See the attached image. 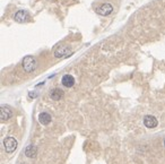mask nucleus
Returning a JSON list of instances; mask_svg holds the SVG:
<instances>
[{
    "instance_id": "obj_6",
    "label": "nucleus",
    "mask_w": 165,
    "mask_h": 164,
    "mask_svg": "<svg viewBox=\"0 0 165 164\" xmlns=\"http://www.w3.org/2000/svg\"><path fill=\"white\" fill-rule=\"evenodd\" d=\"M144 125L146 128L153 129V128H155L158 125V121L154 115H146L144 118Z\"/></svg>"
},
{
    "instance_id": "obj_12",
    "label": "nucleus",
    "mask_w": 165,
    "mask_h": 164,
    "mask_svg": "<svg viewBox=\"0 0 165 164\" xmlns=\"http://www.w3.org/2000/svg\"><path fill=\"white\" fill-rule=\"evenodd\" d=\"M164 145H165V140H164Z\"/></svg>"
},
{
    "instance_id": "obj_10",
    "label": "nucleus",
    "mask_w": 165,
    "mask_h": 164,
    "mask_svg": "<svg viewBox=\"0 0 165 164\" xmlns=\"http://www.w3.org/2000/svg\"><path fill=\"white\" fill-rule=\"evenodd\" d=\"M52 118H51V115L48 113V112H42V113H40L39 114V121L40 123H42L44 126L46 125H49L50 122H51Z\"/></svg>"
},
{
    "instance_id": "obj_5",
    "label": "nucleus",
    "mask_w": 165,
    "mask_h": 164,
    "mask_svg": "<svg viewBox=\"0 0 165 164\" xmlns=\"http://www.w3.org/2000/svg\"><path fill=\"white\" fill-rule=\"evenodd\" d=\"M14 19L17 23H26V22H28L31 19V17H29V15L27 14L26 10H18L14 15Z\"/></svg>"
},
{
    "instance_id": "obj_4",
    "label": "nucleus",
    "mask_w": 165,
    "mask_h": 164,
    "mask_svg": "<svg viewBox=\"0 0 165 164\" xmlns=\"http://www.w3.org/2000/svg\"><path fill=\"white\" fill-rule=\"evenodd\" d=\"M113 11V6L110 4H103L96 8V13L102 16H108Z\"/></svg>"
},
{
    "instance_id": "obj_11",
    "label": "nucleus",
    "mask_w": 165,
    "mask_h": 164,
    "mask_svg": "<svg viewBox=\"0 0 165 164\" xmlns=\"http://www.w3.org/2000/svg\"><path fill=\"white\" fill-rule=\"evenodd\" d=\"M36 154H37V148L36 146L34 145H29V146L26 147V150H25V155L29 158H34L36 156Z\"/></svg>"
},
{
    "instance_id": "obj_2",
    "label": "nucleus",
    "mask_w": 165,
    "mask_h": 164,
    "mask_svg": "<svg viewBox=\"0 0 165 164\" xmlns=\"http://www.w3.org/2000/svg\"><path fill=\"white\" fill-rule=\"evenodd\" d=\"M71 54H73V50H71L70 46H60L54 50V57H56V58H59V59L68 58V57H70Z\"/></svg>"
},
{
    "instance_id": "obj_9",
    "label": "nucleus",
    "mask_w": 165,
    "mask_h": 164,
    "mask_svg": "<svg viewBox=\"0 0 165 164\" xmlns=\"http://www.w3.org/2000/svg\"><path fill=\"white\" fill-rule=\"evenodd\" d=\"M50 98H52L53 101H59L63 98V91L60 88H54L50 93Z\"/></svg>"
},
{
    "instance_id": "obj_3",
    "label": "nucleus",
    "mask_w": 165,
    "mask_h": 164,
    "mask_svg": "<svg viewBox=\"0 0 165 164\" xmlns=\"http://www.w3.org/2000/svg\"><path fill=\"white\" fill-rule=\"evenodd\" d=\"M4 146L7 153H13L16 148H17V140L14 137H7L4 140Z\"/></svg>"
},
{
    "instance_id": "obj_1",
    "label": "nucleus",
    "mask_w": 165,
    "mask_h": 164,
    "mask_svg": "<svg viewBox=\"0 0 165 164\" xmlns=\"http://www.w3.org/2000/svg\"><path fill=\"white\" fill-rule=\"evenodd\" d=\"M22 66H23V68H24V70L26 73H32V71L35 70L37 63H36L35 58L33 56H26V57H24V59H23Z\"/></svg>"
},
{
    "instance_id": "obj_8",
    "label": "nucleus",
    "mask_w": 165,
    "mask_h": 164,
    "mask_svg": "<svg viewBox=\"0 0 165 164\" xmlns=\"http://www.w3.org/2000/svg\"><path fill=\"white\" fill-rule=\"evenodd\" d=\"M61 83H62L63 86H66V87H73L75 85V78L74 76H71V75H65L62 77V79H61Z\"/></svg>"
},
{
    "instance_id": "obj_7",
    "label": "nucleus",
    "mask_w": 165,
    "mask_h": 164,
    "mask_svg": "<svg viewBox=\"0 0 165 164\" xmlns=\"http://www.w3.org/2000/svg\"><path fill=\"white\" fill-rule=\"evenodd\" d=\"M11 115H13V112L11 110L8 106H1L0 109V119H1V121H7L8 119L11 118Z\"/></svg>"
}]
</instances>
